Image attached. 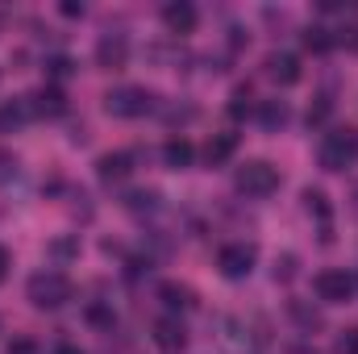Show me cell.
<instances>
[{"label":"cell","instance_id":"1","mask_svg":"<svg viewBox=\"0 0 358 354\" xmlns=\"http://www.w3.org/2000/svg\"><path fill=\"white\" fill-rule=\"evenodd\" d=\"M25 292H29L34 309H63L71 300V279L63 271H34L29 283H25Z\"/></svg>","mask_w":358,"mask_h":354},{"label":"cell","instance_id":"2","mask_svg":"<svg viewBox=\"0 0 358 354\" xmlns=\"http://www.w3.org/2000/svg\"><path fill=\"white\" fill-rule=\"evenodd\" d=\"M317 155H321V167H325V171H346V167L358 159L355 129H334V134H325Z\"/></svg>","mask_w":358,"mask_h":354},{"label":"cell","instance_id":"3","mask_svg":"<svg viewBox=\"0 0 358 354\" xmlns=\"http://www.w3.org/2000/svg\"><path fill=\"white\" fill-rule=\"evenodd\" d=\"M150 104H155V96L146 88H134V84L113 88L104 96V108H108L113 117H142V113H150Z\"/></svg>","mask_w":358,"mask_h":354},{"label":"cell","instance_id":"4","mask_svg":"<svg viewBox=\"0 0 358 354\" xmlns=\"http://www.w3.org/2000/svg\"><path fill=\"white\" fill-rule=\"evenodd\" d=\"M275 187H279V171L263 159H255V163H246L238 171V192L242 196H271Z\"/></svg>","mask_w":358,"mask_h":354},{"label":"cell","instance_id":"5","mask_svg":"<svg viewBox=\"0 0 358 354\" xmlns=\"http://www.w3.org/2000/svg\"><path fill=\"white\" fill-rule=\"evenodd\" d=\"M313 288H317V296H321L325 304H346V300L355 296V279H350V271H342V267L321 271V275L313 279Z\"/></svg>","mask_w":358,"mask_h":354},{"label":"cell","instance_id":"6","mask_svg":"<svg viewBox=\"0 0 358 354\" xmlns=\"http://www.w3.org/2000/svg\"><path fill=\"white\" fill-rule=\"evenodd\" d=\"M217 267H221V275H229V279H246V275L255 271V246H246V242H229V246H221Z\"/></svg>","mask_w":358,"mask_h":354},{"label":"cell","instance_id":"7","mask_svg":"<svg viewBox=\"0 0 358 354\" xmlns=\"http://www.w3.org/2000/svg\"><path fill=\"white\" fill-rule=\"evenodd\" d=\"M125 59H129V42H125L121 34H104V38L96 42V67H104V71H121Z\"/></svg>","mask_w":358,"mask_h":354},{"label":"cell","instance_id":"8","mask_svg":"<svg viewBox=\"0 0 358 354\" xmlns=\"http://www.w3.org/2000/svg\"><path fill=\"white\" fill-rule=\"evenodd\" d=\"M163 25H167L171 34H192V29L200 25V13H196V4H187V0H171V4H163Z\"/></svg>","mask_w":358,"mask_h":354},{"label":"cell","instance_id":"9","mask_svg":"<svg viewBox=\"0 0 358 354\" xmlns=\"http://www.w3.org/2000/svg\"><path fill=\"white\" fill-rule=\"evenodd\" d=\"M29 100H34L29 108H34V113H42V117H63V113H67V96H63V88H55V84L38 88Z\"/></svg>","mask_w":358,"mask_h":354},{"label":"cell","instance_id":"10","mask_svg":"<svg viewBox=\"0 0 358 354\" xmlns=\"http://www.w3.org/2000/svg\"><path fill=\"white\" fill-rule=\"evenodd\" d=\"M267 76L275 80V84L292 88V84L300 80V59H296V55H283V50H279V55H271V59H267Z\"/></svg>","mask_w":358,"mask_h":354},{"label":"cell","instance_id":"11","mask_svg":"<svg viewBox=\"0 0 358 354\" xmlns=\"http://www.w3.org/2000/svg\"><path fill=\"white\" fill-rule=\"evenodd\" d=\"M129 171H134V159H129L125 150H113V155H100V159H96V176L104 179V183L125 179Z\"/></svg>","mask_w":358,"mask_h":354},{"label":"cell","instance_id":"12","mask_svg":"<svg viewBox=\"0 0 358 354\" xmlns=\"http://www.w3.org/2000/svg\"><path fill=\"white\" fill-rule=\"evenodd\" d=\"M155 342H159L163 351H183V342H187L183 321H176V317H163V321L155 325Z\"/></svg>","mask_w":358,"mask_h":354},{"label":"cell","instance_id":"13","mask_svg":"<svg viewBox=\"0 0 358 354\" xmlns=\"http://www.w3.org/2000/svg\"><path fill=\"white\" fill-rule=\"evenodd\" d=\"M234 150H238V134H217V138H208L204 159H208V167H221L234 159Z\"/></svg>","mask_w":358,"mask_h":354},{"label":"cell","instance_id":"14","mask_svg":"<svg viewBox=\"0 0 358 354\" xmlns=\"http://www.w3.org/2000/svg\"><path fill=\"white\" fill-rule=\"evenodd\" d=\"M192 159H196V146H192L187 138H171V142L163 146V163H167L171 171H183V167H192Z\"/></svg>","mask_w":358,"mask_h":354},{"label":"cell","instance_id":"15","mask_svg":"<svg viewBox=\"0 0 358 354\" xmlns=\"http://www.w3.org/2000/svg\"><path fill=\"white\" fill-rule=\"evenodd\" d=\"M259 121H263L267 129L287 125V104H283V100H263V104H259Z\"/></svg>","mask_w":358,"mask_h":354},{"label":"cell","instance_id":"16","mask_svg":"<svg viewBox=\"0 0 358 354\" xmlns=\"http://www.w3.org/2000/svg\"><path fill=\"white\" fill-rule=\"evenodd\" d=\"M304 50H313V55L334 50V34H329V29H321V25H308V29H304Z\"/></svg>","mask_w":358,"mask_h":354},{"label":"cell","instance_id":"17","mask_svg":"<svg viewBox=\"0 0 358 354\" xmlns=\"http://www.w3.org/2000/svg\"><path fill=\"white\" fill-rule=\"evenodd\" d=\"M159 296H163V304H167V309H187V304H192V292H187V288H179V283H163V288H159Z\"/></svg>","mask_w":358,"mask_h":354},{"label":"cell","instance_id":"18","mask_svg":"<svg viewBox=\"0 0 358 354\" xmlns=\"http://www.w3.org/2000/svg\"><path fill=\"white\" fill-rule=\"evenodd\" d=\"M304 208H308V213H317L321 221H329V200H325V192H321V187H308V192H304Z\"/></svg>","mask_w":358,"mask_h":354},{"label":"cell","instance_id":"19","mask_svg":"<svg viewBox=\"0 0 358 354\" xmlns=\"http://www.w3.org/2000/svg\"><path fill=\"white\" fill-rule=\"evenodd\" d=\"M246 113H250V88H238L234 96H229V117H238V121H242Z\"/></svg>","mask_w":358,"mask_h":354},{"label":"cell","instance_id":"20","mask_svg":"<svg viewBox=\"0 0 358 354\" xmlns=\"http://www.w3.org/2000/svg\"><path fill=\"white\" fill-rule=\"evenodd\" d=\"M329 113H334L329 96H317V104L308 108V125H325V121H329Z\"/></svg>","mask_w":358,"mask_h":354},{"label":"cell","instance_id":"21","mask_svg":"<svg viewBox=\"0 0 358 354\" xmlns=\"http://www.w3.org/2000/svg\"><path fill=\"white\" fill-rule=\"evenodd\" d=\"M334 354H358V330H342L334 342Z\"/></svg>","mask_w":358,"mask_h":354},{"label":"cell","instance_id":"22","mask_svg":"<svg viewBox=\"0 0 358 354\" xmlns=\"http://www.w3.org/2000/svg\"><path fill=\"white\" fill-rule=\"evenodd\" d=\"M8 354H42V351H38L34 338H13V342H8Z\"/></svg>","mask_w":358,"mask_h":354},{"label":"cell","instance_id":"23","mask_svg":"<svg viewBox=\"0 0 358 354\" xmlns=\"http://www.w3.org/2000/svg\"><path fill=\"white\" fill-rule=\"evenodd\" d=\"M292 275H296V255H283L275 263V279H292Z\"/></svg>","mask_w":358,"mask_h":354},{"label":"cell","instance_id":"24","mask_svg":"<svg viewBox=\"0 0 358 354\" xmlns=\"http://www.w3.org/2000/svg\"><path fill=\"white\" fill-rule=\"evenodd\" d=\"M46 67H50V76H59V80H63V76H71V63H67V59H50Z\"/></svg>","mask_w":358,"mask_h":354},{"label":"cell","instance_id":"25","mask_svg":"<svg viewBox=\"0 0 358 354\" xmlns=\"http://www.w3.org/2000/svg\"><path fill=\"white\" fill-rule=\"evenodd\" d=\"M63 17H84V4H76V0H67V4H63Z\"/></svg>","mask_w":358,"mask_h":354},{"label":"cell","instance_id":"26","mask_svg":"<svg viewBox=\"0 0 358 354\" xmlns=\"http://www.w3.org/2000/svg\"><path fill=\"white\" fill-rule=\"evenodd\" d=\"M346 46L358 55V25H350V29H346Z\"/></svg>","mask_w":358,"mask_h":354},{"label":"cell","instance_id":"27","mask_svg":"<svg viewBox=\"0 0 358 354\" xmlns=\"http://www.w3.org/2000/svg\"><path fill=\"white\" fill-rule=\"evenodd\" d=\"M4 275H8V250L0 246V283H4Z\"/></svg>","mask_w":358,"mask_h":354},{"label":"cell","instance_id":"28","mask_svg":"<svg viewBox=\"0 0 358 354\" xmlns=\"http://www.w3.org/2000/svg\"><path fill=\"white\" fill-rule=\"evenodd\" d=\"M55 354H84L80 346H71V342H63V346H55Z\"/></svg>","mask_w":358,"mask_h":354},{"label":"cell","instance_id":"29","mask_svg":"<svg viewBox=\"0 0 358 354\" xmlns=\"http://www.w3.org/2000/svg\"><path fill=\"white\" fill-rule=\"evenodd\" d=\"M355 146H358V134H355Z\"/></svg>","mask_w":358,"mask_h":354}]
</instances>
